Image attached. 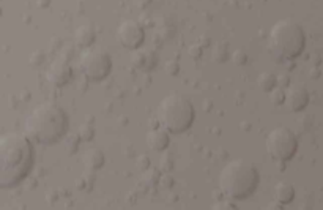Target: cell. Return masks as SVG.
<instances>
[{
  "label": "cell",
  "mask_w": 323,
  "mask_h": 210,
  "mask_svg": "<svg viewBox=\"0 0 323 210\" xmlns=\"http://www.w3.org/2000/svg\"><path fill=\"white\" fill-rule=\"evenodd\" d=\"M33 166V147L29 136L8 131L0 138V188L16 187Z\"/></svg>",
  "instance_id": "obj_1"
},
{
  "label": "cell",
  "mask_w": 323,
  "mask_h": 210,
  "mask_svg": "<svg viewBox=\"0 0 323 210\" xmlns=\"http://www.w3.org/2000/svg\"><path fill=\"white\" fill-rule=\"evenodd\" d=\"M24 128L32 141L51 145L65 136L68 130V117L57 103L43 101L30 111Z\"/></svg>",
  "instance_id": "obj_2"
},
{
  "label": "cell",
  "mask_w": 323,
  "mask_h": 210,
  "mask_svg": "<svg viewBox=\"0 0 323 210\" xmlns=\"http://www.w3.org/2000/svg\"><path fill=\"white\" fill-rule=\"evenodd\" d=\"M219 190L232 201H241L254 194L259 185V172L254 165L243 158H235L221 169Z\"/></svg>",
  "instance_id": "obj_3"
},
{
  "label": "cell",
  "mask_w": 323,
  "mask_h": 210,
  "mask_svg": "<svg viewBox=\"0 0 323 210\" xmlns=\"http://www.w3.org/2000/svg\"><path fill=\"white\" fill-rule=\"evenodd\" d=\"M306 35L303 27L290 18L279 19L273 24L268 35L270 51L278 59H295L304 49Z\"/></svg>",
  "instance_id": "obj_4"
},
{
  "label": "cell",
  "mask_w": 323,
  "mask_h": 210,
  "mask_svg": "<svg viewBox=\"0 0 323 210\" xmlns=\"http://www.w3.org/2000/svg\"><path fill=\"white\" fill-rule=\"evenodd\" d=\"M194 106L186 96L170 93L164 96L156 109V120L172 134H180L189 130L194 122Z\"/></svg>",
  "instance_id": "obj_5"
},
{
  "label": "cell",
  "mask_w": 323,
  "mask_h": 210,
  "mask_svg": "<svg viewBox=\"0 0 323 210\" xmlns=\"http://www.w3.org/2000/svg\"><path fill=\"white\" fill-rule=\"evenodd\" d=\"M265 147L268 155L275 160L276 163L278 162L284 163V162H289L296 153L298 139L295 133L287 127H276L268 133L265 139Z\"/></svg>",
  "instance_id": "obj_6"
},
{
  "label": "cell",
  "mask_w": 323,
  "mask_h": 210,
  "mask_svg": "<svg viewBox=\"0 0 323 210\" xmlns=\"http://www.w3.org/2000/svg\"><path fill=\"white\" fill-rule=\"evenodd\" d=\"M79 70L85 79L104 81L112 71V59L99 47H87L79 57Z\"/></svg>",
  "instance_id": "obj_7"
},
{
  "label": "cell",
  "mask_w": 323,
  "mask_h": 210,
  "mask_svg": "<svg viewBox=\"0 0 323 210\" xmlns=\"http://www.w3.org/2000/svg\"><path fill=\"white\" fill-rule=\"evenodd\" d=\"M117 40L118 43L125 49H139V46L145 40V32L144 27L141 26V22L134 19H126L120 22V26L117 29Z\"/></svg>",
  "instance_id": "obj_8"
},
{
  "label": "cell",
  "mask_w": 323,
  "mask_h": 210,
  "mask_svg": "<svg viewBox=\"0 0 323 210\" xmlns=\"http://www.w3.org/2000/svg\"><path fill=\"white\" fill-rule=\"evenodd\" d=\"M71 76H73V68L70 65V60L61 56L57 57L46 71L47 81L52 85H55V87H63L65 84L70 82Z\"/></svg>",
  "instance_id": "obj_9"
},
{
  "label": "cell",
  "mask_w": 323,
  "mask_h": 210,
  "mask_svg": "<svg viewBox=\"0 0 323 210\" xmlns=\"http://www.w3.org/2000/svg\"><path fill=\"white\" fill-rule=\"evenodd\" d=\"M309 103V92L303 84H290L285 89V106L292 113H300Z\"/></svg>",
  "instance_id": "obj_10"
},
{
  "label": "cell",
  "mask_w": 323,
  "mask_h": 210,
  "mask_svg": "<svg viewBox=\"0 0 323 210\" xmlns=\"http://www.w3.org/2000/svg\"><path fill=\"white\" fill-rule=\"evenodd\" d=\"M169 131L163 127L150 130L145 136V144L153 152H164L169 145Z\"/></svg>",
  "instance_id": "obj_11"
},
{
  "label": "cell",
  "mask_w": 323,
  "mask_h": 210,
  "mask_svg": "<svg viewBox=\"0 0 323 210\" xmlns=\"http://www.w3.org/2000/svg\"><path fill=\"white\" fill-rule=\"evenodd\" d=\"M273 196H275V201H278V204L281 205H287L293 201L295 197V188L293 185L289 182H279L276 183L275 191H273Z\"/></svg>",
  "instance_id": "obj_12"
},
{
  "label": "cell",
  "mask_w": 323,
  "mask_h": 210,
  "mask_svg": "<svg viewBox=\"0 0 323 210\" xmlns=\"http://www.w3.org/2000/svg\"><path fill=\"white\" fill-rule=\"evenodd\" d=\"M82 163L87 169L90 171H98L101 169L103 165H104V153L99 150V149H89L85 150L84 155H82Z\"/></svg>",
  "instance_id": "obj_13"
},
{
  "label": "cell",
  "mask_w": 323,
  "mask_h": 210,
  "mask_svg": "<svg viewBox=\"0 0 323 210\" xmlns=\"http://www.w3.org/2000/svg\"><path fill=\"white\" fill-rule=\"evenodd\" d=\"M95 30L90 26H81L76 32H74V43L81 47H90L92 43L95 41Z\"/></svg>",
  "instance_id": "obj_14"
},
{
  "label": "cell",
  "mask_w": 323,
  "mask_h": 210,
  "mask_svg": "<svg viewBox=\"0 0 323 210\" xmlns=\"http://www.w3.org/2000/svg\"><path fill=\"white\" fill-rule=\"evenodd\" d=\"M257 84L259 87L262 89L264 92H271L275 87H278V78L273 75L270 71H264L259 75V79H257Z\"/></svg>",
  "instance_id": "obj_15"
},
{
  "label": "cell",
  "mask_w": 323,
  "mask_h": 210,
  "mask_svg": "<svg viewBox=\"0 0 323 210\" xmlns=\"http://www.w3.org/2000/svg\"><path fill=\"white\" fill-rule=\"evenodd\" d=\"M150 51H138L136 49V52H133V57H131V64L136 67V68H153L150 65Z\"/></svg>",
  "instance_id": "obj_16"
},
{
  "label": "cell",
  "mask_w": 323,
  "mask_h": 210,
  "mask_svg": "<svg viewBox=\"0 0 323 210\" xmlns=\"http://www.w3.org/2000/svg\"><path fill=\"white\" fill-rule=\"evenodd\" d=\"M227 59H229V44L216 43L213 47V52H211V60L216 62V64H224Z\"/></svg>",
  "instance_id": "obj_17"
},
{
  "label": "cell",
  "mask_w": 323,
  "mask_h": 210,
  "mask_svg": "<svg viewBox=\"0 0 323 210\" xmlns=\"http://www.w3.org/2000/svg\"><path fill=\"white\" fill-rule=\"evenodd\" d=\"M270 100L275 104H284L285 103V89L282 87H275L270 92Z\"/></svg>",
  "instance_id": "obj_18"
},
{
  "label": "cell",
  "mask_w": 323,
  "mask_h": 210,
  "mask_svg": "<svg viewBox=\"0 0 323 210\" xmlns=\"http://www.w3.org/2000/svg\"><path fill=\"white\" fill-rule=\"evenodd\" d=\"M79 136H81V141H92L93 139V136H95V128L92 127V125H89V123H84V125H81V128H79V133H78Z\"/></svg>",
  "instance_id": "obj_19"
},
{
  "label": "cell",
  "mask_w": 323,
  "mask_h": 210,
  "mask_svg": "<svg viewBox=\"0 0 323 210\" xmlns=\"http://www.w3.org/2000/svg\"><path fill=\"white\" fill-rule=\"evenodd\" d=\"M232 60H233V64L235 65H246L247 64V54L246 51H243V49H237V51H233L232 52Z\"/></svg>",
  "instance_id": "obj_20"
},
{
  "label": "cell",
  "mask_w": 323,
  "mask_h": 210,
  "mask_svg": "<svg viewBox=\"0 0 323 210\" xmlns=\"http://www.w3.org/2000/svg\"><path fill=\"white\" fill-rule=\"evenodd\" d=\"M159 172L156 171V169H147V171H144V179H145V183L147 185H150V183H156V182H159Z\"/></svg>",
  "instance_id": "obj_21"
},
{
  "label": "cell",
  "mask_w": 323,
  "mask_h": 210,
  "mask_svg": "<svg viewBox=\"0 0 323 210\" xmlns=\"http://www.w3.org/2000/svg\"><path fill=\"white\" fill-rule=\"evenodd\" d=\"M43 62H44V52L43 51H35L29 57V64L32 67H40V65H43Z\"/></svg>",
  "instance_id": "obj_22"
},
{
  "label": "cell",
  "mask_w": 323,
  "mask_h": 210,
  "mask_svg": "<svg viewBox=\"0 0 323 210\" xmlns=\"http://www.w3.org/2000/svg\"><path fill=\"white\" fill-rule=\"evenodd\" d=\"M164 71L167 73L169 76H175L177 73L180 71L178 62H177V60H167L166 65H164Z\"/></svg>",
  "instance_id": "obj_23"
},
{
  "label": "cell",
  "mask_w": 323,
  "mask_h": 210,
  "mask_svg": "<svg viewBox=\"0 0 323 210\" xmlns=\"http://www.w3.org/2000/svg\"><path fill=\"white\" fill-rule=\"evenodd\" d=\"M188 52L192 59H201L204 54V46L201 43H194L188 47Z\"/></svg>",
  "instance_id": "obj_24"
},
{
  "label": "cell",
  "mask_w": 323,
  "mask_h": 210,
  "mask_svg": "<svg viewBox=\"0 0 323 210\" xmlns=\"http://www.w3.org/2000/svg\"><path fill=\"white\" fill-rule=\"evenodd\" d=\"M159 166H161V169H164V171H170V169H172V166H173V158H172V155L164 153L163 156H161V160H159Z\"/></svg>",
  "instance_id": "obj_25"
},
{
  "label": "cell",
  "mask_w": 323,
  "mask_h": 210,
  "mask_svg": "<svg viewBox=\"0 0 323 210\" xmlns=\"http://www.w3.org/2000/svg\"><path fill=\"white\" fill-rule=\"evenodd\" d=\"M79 139H81V136H79V134H73L71 138L68 139V145H67V149H68V152H70V153H74V152L78 150L79 142H81Z\"/></svg>",
  "instance_id": "obj_26"
},
{
  "label": "cell",
  "mask_w": 323,
  "mask_h": 210,
  "mask_svg": "<svg viewBox=\"0 0 323 210\" xmlns=\"http://www.w3.org/2000/svg\"><path fill=\"white\" fill-rule=\"evenodd\" d=\"M138 169L139 171H147V169H150V158H148L147 155H141L138 158Z\"/></svg>",
  "instance_id": "obj_27"
},
{
  "label": "cell",
  "mask_w": 323,
  "mask_h": 210,
  "mask_svg": "<svg viewBox=\"0 0 323 210\" xmlns=\"http://www.w3.org/2000/svg\"><path fill=\"white\" fill-rule=\"evenodd\" d=\"M278 85H279V87H282V89H287L290 85V81L287 79V76H285V75H281V76H278Z\"/></svg>",
  "instance_id": "obj_28"
},
{
  "label": "cell",
  "mask_w": 323,
  "mask_h": 210,
  "mask_svg": "<svg viewBox=\"0 0 323 210\" xmlns=\"http://www.w3.org/2000/svg\"><path fill=\"white\" fill-rule=\"evenodd\" d=\"M159 183L163 185V187H172L173 180H172L170 176H161V177H159Z\"/></svg>",
  "instance_id": "obj_29"
},
{
  "label": "cell",
  "mask_w": 323,
  "mask_h": 210,
  "mask_svg": "<svg viewBox=\"0 0 323 210\" xmlns=\"http://www.w3.org/2000/svg\"><path fill=\"white\" fill-rule=\"evenodd\" d=\"M152 4V0H136V7L138 8H145Z\"/></svg>",
  "instance_id": "obj_30"
},
{
  "label": "cell",
  "mask_w": 323,
  "mask_h": 210,
  "mask_svg": "<svg viewBox=\"0 0 323 210\" xmlns=\"http://www.w3.org/2000/svg\"><path fill=\"white\" fill-rule=\"evenodd\" d=\"M36 4H38L40 8H47L49 5H51V0H38Z\"/></svg>",
  "instance_id": "obj_31"
}]
</instances>
